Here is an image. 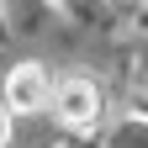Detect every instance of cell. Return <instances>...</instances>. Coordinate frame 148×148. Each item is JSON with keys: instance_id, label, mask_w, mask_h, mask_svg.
I'll return each mask as SVG.
<instances>
[{"instance_id": "cell-1", "label": "cell", "mask_w": 148, "mask_h": 148, "mask_svg": "<svg viewBox=\"0 0 148 148\" xmlns=\"http://www.w3.org/2000/svg\"><path fill=\"white\" fill-rule=\"evenodd\" d=\"M53 116H58L69 132H90V127H101V116H106L101 85L90 79V74H69V79H58V85H53Z\"/></svg>"}, {"instance_id": "cell-2", "label": "cell", "mask_w": 148, "mask_h": 148, "mask_svg": "<svg viewBox=\"0 0 148 148\" xmlns=\"http://www.w3.org/2000/svg\"><path fill=\"white\" fill-rule=\"evenodd\" d=\"M0 95H5V106L16 116H32V111L53 106V79H48L42 64H16L5 74V90H0Z\"/></svg>"}, {"instance_id": "cell-3", "label": "cell", "mask_w": 148, "mask_h": 148, "mask_svg": "<svg viewBox=\"0 0 148 148\" xmlns=\"http://www.w3.org/2000/svg\"><path fill=\"white\" fill-rule=\"evenodd\" d=\"M111 148H148V122H127L111 132Z\"/></svg>"}, {"instance_id": "cell-4", "label": "cell", "mask_w": 148, "mask_h": 148, "mask_svg": "<svg viewBox=\"0 0 148 148\" xmlns=\"http://www.w3.org/2000/svg\"><path fill=\"white\" fill-rule=\"evenodd\" d=\"M5 111L11 106H5V95H0V143H5Z\"/></svg>"}, {"instance_id": "cell-5", "label": "cell", "mask_w": 148, "mask_h": 148, "mask_svg": "<svg viewBox=\"0 0 148 148\" xmlns=\"http://www.w3.org/2000/svg\"><path fill=\"white\" fill-rule=\"evenodd\" d=\"M111 5H132V0H111Z\"/></svg>"}]
</instances>
